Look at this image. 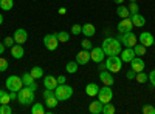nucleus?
Segmentation results:
<instances>
[{
    "instance_id": "nucleus-1",
    "label": "nucleus",
    "mask_w": 155,
    "mask_h": 114,
    "mask_svg": "<svg viewBox=\"0 0 155 114\" xmlns=\"http://www.w3.org/2000/svg\"><path fill=\"white\" fill-rule=\"evenodd\" d=\"M121 42L116 39V37H106L104 40H102V51H104L106 56H118L121 53Z\"/></svg>"
},
{
    "instance_id": "nucleus-2",
    "label": "nucleus",
    "mask_w": 155,
    "mask_h": 114,
    "mask_svg": "<svg viewBox=\"0 0 155 114\" xmlns=\"http://www.w3.org/2000/svg\"><path fill=\"white\" fill-rule=\"evenodd\" d=\"M34 97H36L34 90H33V88H30V86H22L20 90L17 91V102L20 105H23V106L33 105Z\"/></svg>"
},
{
    "instance_id": "nucleus-3",
    "label": "nucleus",
    "mask_w": 155,
    "mask_h": 114,
    "mask_svg": "<svg viewBox=\"0 0 155 114\" xmlns=\"http://www.w3.org/2000/svg\"><path fill=\"white\" fill-rule=\"evenodd\" d=\"M54 96H56V99L59 100V102H65V100H68L73 96V88L67 83L58 85L56 90H54Z\"/></svg>"
},
{
    "instance_id": "nucleus-4",
    "label": "nucleus",
    "mask_w": 155,
    "mask_h": 114,
    "mask_svg": "<svg viewBox=\"0 0 155 114\" xmlns=\"http://www.w3.org/2000/svg\"><path fill=\"white\" fill-rule=\"evenodd\" d=\"M104 66L112 74L113 72H120L121 66H123V60H121L120 56H107V60L104 62Z\"/></svg>"
},
{
    "instance_id": "nucleus-5",
    "label": "nucleus",
    "mask_w": 155,
    "mask_h": 114,
    "mask_svg": "<svg viewBox=\"0 0 155 114\" xmlns=\"http://www.w3.org/2000/svg\"><path fill=\"white\" fill-rule=\"evenodd\" d=\"M120 42H121V45L124 46V48H134L137 43H138V39H137V35L132 32V31H127V32H123V34H120L118 37H116Z\"/></svg>"
},
{
    "instance_id": "nucleus-6",
    "label": "nucleus",
    "mask_w": 155,
    "mask_h": 114,
    "mask_svg": "<svg viewBox=\"0 0 155 114\" xmlns=\"http://www.w3.org/2000/svg\"><path fill=\"white\" fill-rule=\"evenodd\" d=\"M5 86H6V90H9V91H19L20 88L23 86L22 77H19V75H9V77L6 79V82H5Z\"/></svg>"
},
{
    "instance_id": "nucleus-7",
    "label": "nucleus",
    "mask_w": 155,
    "mask_h": 114,
    "mask_svg": "<svg viewBox=\"0 0 155 114\" xmlns=\"http://www.w3.org/2000/svg\"><path fill=\"white\" fill-rule=\"evenodd\" d=\"M112 99H113L112 88L107 85H102V88H99L98 91V100H101L102 103H107V102H112Z\"/></svg>"
},
{
    "instance_id": "nucleus-8",
    "label": "nucleus",
    "mask_w": 155,
    "mask_h": 114,
    "mask_svg": "<svg viewBox=\"0 0 155 114\" xmlns=\"http://www.w3.org/2000/svg\"><path fill=\"white\" fill-rule=\"evenodd\" d=\"M44 46L48 49V51H54V49H58V46H59V40H58L56 32H53V34H47V35L44 37Z\"/></svg>"
},
{
    "instance_id": "nucleus-9",
    "label": "nucleus",
    "mask_w": 155,
    "mask_h": 114,
    "mask_svg": "<svg viewBox=\"0 0 155 114\" xmlns=\"http://www.w3.org/2000/svg\"><path fill=\"white\" fill-rule=\"evenodd\" d=\"M104 57H106V54H104V51H102V48L93 46L92 49H90V60H93L95 63H102Z\"/></svg>"
},
{
    "instance_id": "nucleus-10",
    "label": "nucleus",
    "mask_w": 155,
    "mask_h": 114,
    "mask_svg": "<svg viewBox=\"0 0 155 114\" xmlns=\"http://www.w3.org/2000/svg\"><path fill=\"white\" fill-rule=\"evenodd\" d=\"M116 29H118V32H120V34L127 32V31H132V29H134V25H132L130 17H127V19H121V20L118 22V25H116Z\"/></svg>"
},
{
    "instance_id": "nucleus-11",
    "label": "nucleus",
    "mask_w": 155,
    "mask_h": 114,
    "mask_svg": "<svg viewBox=\"0 0 155 114\" xmlns=\"http://www.w3.org/2000/svg\"><path fill=\"white\" fill-rule=\"evenodd\" d=\"M12 37H14V42H16V43L23 45L25 42L28 40V32L25 31L23 28H19V29L14 31V35H12Z\"/></svg>"
},
{
    "instance_id": "nucleus-12",
    "label": "nucleus",
    "mask_w": 155,
    "mask_h": 114,
    "mask_svg": "<svg viewBox=\"0 0 155 114\" xmlns=\"http://www.w3.org/2000/svg\"><path fill=\"white\" fill-rule=\"evenodd\" d=\"M140 43H141V45H144V46L147 48V46L155 45V39H153V35H152L150 32L143 31V32L140 34Z\"/></svg>"
},
{
    "instance_id": "nucleus-13",
    "label": "nucleus",
    "mask_w": 155,
    "mask_h": 114,
    "mask_svg": "<svg viewBox=\"0 0 155 114\" xmlns=\"http://www.w3.org/2000/svg\"><path fill=\"white\" fill-rule=\"evenodd\" d=\"M99 80L102 82V85H107V86H112L113 83H115V79H113V75H112V72L110 71H104L102 69L101 72H99Z\"/></svg>"
},
{
    "instance_id": "nucleus-14",
    "label": "nucleus",
    "mask_w": 155,
    "mask_h": 114,
    "mask_svg": "<svg viewBox=\"0 0 155 114\" xmlns=\"http://www.w3.org/2000/svg\"><path fill=\"white\" fill-rule=\"evenodd\" d=\"M144 66H146V63H144V60L141 59L140 56H135V57L132 59V62H130V68H132L135 72L143 71V69H144Z\"/></svg>"
},
{
    "instance_id": "nucleus-15",
    "label": "nucleus",
    "mask_w": 155,
    "mask_h": 114,
    "mask_svg": "<svg viewBox=\"0 0 155 114\" xmlns=\"http://www.w3.org/2000/svg\"><path fill=\"white\" fill-rule=\"evenodd\" d=\"M22 83H23V86H30V88H33L34 91L37 90V83H36V79L33 77V75H31L30 72H25V74L22 75Z\"/></svg>"
},
{
    "instance_id": "nucleus-16",
    "label": "nucleus",
    "mask_w": 155,
    "mask_h": 114,
    "mask_svg": "<svg viewBox=\"0 0 155 114\" xmlns=\"http://www.w3.org/2000/svg\"><path fill=\"white\" fill-rule=\"evenodd\" d=\"M120 57H121V60H123V62L130 63V62H132V59L135 57V51H134V48H124V49H121Z\"/></svg>"
},
{
    "instance_id": "nucleus-17",
    "label": "nucleus",
    "mask_w": 155,
    "mask_h": 114,
    "mask_svg": "<svg viewBox=\"0 0 155 114\" xmlns=\"http://www.w3.org/2000/svg\"><path fill=\"white\" fill-rule=\"evenodd\" d=\"M76 62L78 65H87V63L90 62V51L88 49H82V51H79L76 54Z\"/></svg>"
},
{
    "instance_id": "nucleus-18",
    "label": "nucleus",
    "mask_w": 155,
    "mask_h": 114,
    "mask_svg": "<svg viewBox=\"0 0 155 114\" xmlns=\"http://www.w3.org/2000/svg\"><path fill=\"white\" fill-rule=\"evenodd\" d=\"M44 86H45V90H56V86H58V79L53 77V75H44Z\"/></svg>"
},
{
    "instance_id": "nucleus-19",
    "label": "nucleus",
    "mask_w": 155,
    "mask_h": 114,
    "mask_svg": "<svg viewBox=\"0 0 155 114\" xmlns=\"http://www.w3.org/2000/svg\"><path fill=\"white\" fill-rule=\"evenodd\" d=\"M130 20H132V25L137 28H143L146 25V19L140 14V12H137V14H132L130 16Z\"/></svg>"
},
{
    "instance_id": "nucleus-20",
    "label": "nucleus",
    "mask_w": 155,
    "mask_h": 114,
    "mask_svg": "<svg viewBox=\"0 0 155 114\" xmlns=\"http://www.w3.org/2000/svg\"><path fill=\"white\" fill-rule=\"evenodd\" d=\"M25 54V49H23V45H19V43H14L11 46V56L14 59H22Z\"/></svg>"
},
{
    "instance_id": "nucleus-21",
    "label": "nucleus",
    "mask_w": 155,
    "mask_h": 114,
    "mask_svg": "<svg viewBox=\"0 0 155 114\" xmlns=\"http://www.w3.org/2000/svg\"><path fill=\"white\" fill-rule=\"evenodd\" d=\"M102 105H104V103H102L101 100H95V102L90 103L88 111L92 114H102Z\"/></svg>"
},
{
    "instance_id": "nucleus-22",
    "label": "nucleus",
    "mask_w": 155,
    "mask_h": 114,
    "mask_svg": "<svg viewBox=\"0 0 155 114\" xmlns=\"http://www.w3.org/2000/svg\"><path fill=\"white\" fill-rule=\"evenodd\" d=\"M98 91H99V85H98V83H88V85L85 86V94H87L88 97L98 96Z\"/></svg>"
},
{
    "instance_id": "nucleus-23",
    "label": "nucleus",
    "mask_w": 155,
    "mask_h": 114,
    "mask_svg": "<svg viewBox=\"0 0 155 114\" xmlns=\"http://www.w3.org/2000/svg\"><path fill=\"white\" fill-rule=\"evenodd\" d=\"M95 32H96V29H95V25H92V23H85V25H82V34L85 35V37H93L95 35Z\"/></svg>"
},
{
    "instance_id": "nucleus-24",
    "label": "nucleus",
    "mask_w": 155,
    "mask_h": 114,
    "mask_svg": "<svg viewBox=\"0 0 155 114\" xmlns=\"http://www.w3.org/2000/svg\"><path fill=\"white\" fill-rule=\"evenodd\" d=\"M116 14H118L121 19H127V17H130V12H129L127 6H124V5H120L118 8H116Z\"/></svg>"
},
{
    "instance_id": "nucleus-25",
    "label": "nucleus",
    "mask_w": 155,
    "mask_h": 114,
    "mask_svg": "<svg viewBox=\"0 0 155 114\" xmlns=\"http://www.w3.org/2000/svg\"><path fill=\"white\" fill-rule=\"evenodd\" d=\"M58 103H59V100L56 99V96H54V94L45 99V105H47V106H48L50 109H53V108H56V106H58Z\"/></svg>"
},
{
    "instance_id": "nucleus-26",
    "label": "nucleus",
    "mask_w": 155,
    "mask_h": 114,
    "mask_svg": "<svg viewBox=\"0 0 155 114\" xmlns=\"http://www.w3.org/2000/svg\"><path fill=\"white\" fill-rule=\"evenodd\" d=\"M30 74L33 75L34 79H42L44 77V69L41 66H33L31 71H30Z\"/></svg>"
},
{
    "instance_id": "nucleus-27",
    "label": "nucleus",
    "mask_w": 155,
    "mask_h": 114,
    "mask_svg": "<svg viewBox=\"0 0 155 114\" xmlns=\"http://www.w3.org/2000/svg\"><path fill=\"white\" fill-rule=\"evenodd\" d=\"M56 35H58L59 43H67L70 40V34L67 31H59V32H56Z\"/></svg>"
},
{
    "instance_id": "nucleus-28",
    "label": "nucleus",
    "mask_w": 155,
    "mask_h": 114,
    "mask_svg": "<svg viewBox=\"0 0 155 114\" xmlns=\"http://www.w3.org/2000/svg\"><path fill=\"white\" fill-rule=\"evenodd\" d=\"M78 62L74 60V62H68L67 65H65V71L68 72V74H74V72H78Z\"/></svg>"
},
{
    "instance_id": "nucleus-29",
    "label": "nucleus",
    "mask_w": 155,
    "mask_h": 114,
    "mask_svg": "<svg viewBox=\"0 0 155 114\" xmlns=\"http://www.w3.org/2000/svg\"><path fill=\"white\" fill-rule=\"evenodd\" d=\"M12 6H14V2H12V0H0V9L11 11Z\"/></svg>"
},
{
    "instance_id": "nucleus-30",
    "label": "nucleus",
    "mask_w": 155,
    "mask_h": 114,
    "mask_svg": "<svg viewBox=\"0 0 155 114\" xmlns=\"http://www.w3.org/2000/svg\"><path fill=\"white\" fill-rule=\"evenodd\" d=\"M134 51H135V56H140V57H143L146 54V46L144 45H141L140 42L134 46Z\"/></svg>"
},
{
    "instance_id": "nucleus-31",
    "label": "nucleus",
    "mask_w": 155,
    "mask_h": 114,
    "mask_svg": "<svg viewBox=\"0 0 155 114\" xmlns=\"http://www.w3.org/2000/svg\"><path fill=\"white\" fill-rule=\"evenodd\" d=\"M44 112H45L44 103H33V106H31V114H44Z\"/></svg>"
},
{
    "instance_id": "nucleus-32",
    "label": "nucleus",
    "mask_w": 155,
    "mask_h": 114,
    "mask_svg": "<svg viewBox=\"0 0 155 114\" xmlns=\"http://www.w3.org/2000/svg\"><path fill=\"white\" fill-rule=\"evenodd\" d=\"M11 102V97H9V93L3 91V90H0V105H3V103H9Z\"/></svg>"
},
{
    "instance_id": "nucleus-33",
    "label": "nucleus",
    "mask_w": 155,
    "mask_h": 114,
    "mask_svg": "<svg viewBox=\"0 0 155 114\" xmlns=\"http://www.w3.org/2000/svg\"><path fill=\"white\" fill-rule=\"evenodd\" d=\"M102 114H115V106L110 102L104 103L102 105Z\"/></svg>"
},
{
    "instance_id": "nucleus-34",
    "label": "nucleus",
    "mask_w": 155,
    "mask_h": 114,
    "mask_svg": "<svg viewBox=\"0 0 155 114\" xmlns=\"http://www.w3.org/2000/svg\"><path fill=\"white\" fill-rule=\"evenodd\" d=\"M127 9H129V12H130V16L132 14H137V12L140 11V5L137 2H130V3L127 5Z\"/></svg>"
},
{
    "instance_id": "nucleus-35",
    "label": "nucleus",
    "mask_w": 155,
    "mask_h": 114,
    "mask_svg": "<svg viewBox=\"0 0 155 114\" xmlns=\"http://www.w3.org/2000/svg\"><path fill=\"white\" fill-rule=\"evenodd\" d=\"M135 80H137L138 83H146V82H147V74H144L143 71L137 72V75H135Z\"/></svg>"
},
{
    "instance_id": "nucleus-36",
    "label": "nucleus",
    "mask_w": 155,
    "mask_h": 114,
    "mask_svg": "<svg viewBox=\"0 0 155 114\" xmlns=\"http://www.w3.org/2000/svg\"><path fill=\"white\" fill-rule=\"evenodd\" d=\"M0 114H12V108L9 106V103L0 105Z\"/></svg>"
},
{
    "instance_id": "nucleus-37",
    "label": "nucleus",
    "mask_w": 155,
    "mask_h": 114,
    "mask_svg": "<svg viewBox=\"0 0 155 114\" xmlns=\"http://www.w3.org/2000/svg\"><path fill=\"white\" fill-rule=\"evenodd\" d=\"M8 60L5 59V57H0V72H5L6 69H8Z\"/></svg>"
},
{
    "instance_id": "nucleus-38",
    "label": "nucleus",
    "mask_w": 155,
    "mask_h": 114,
    "mask_svg": "<svg viewBox=\"0 0 155 114\" xmlns=\"http://www.w3.org/2000/svg\"><path fill=\"white\" fill-rule=\"evenodd\" d=\"M81 46H82V49H88V51H90V49H92L93 48V45H92V42H90L88 40V37H85V39L81 42Z\"/></svg>"
},
{
    "instance_id": "nucleus-39",
    "label": "nucleus",
    "mask_w": 155,
    "mask_h": 114,
    "mask_svg": "<svg viewBox=\"0 0 155 114\" xmlns=\"http://www.w3.org/2000/svg\"><path fill=\"white\" fill-rule=\"evenodd\" d=\"M81 32H82V25L74 23L73 26H71V34H73V35H78V34H81Z\"/></svg>"
},
{
    "instance_id": "nucleus-40",
    "label": "nucleus",
    "mask_w": 155,
    "mask_h": 114,
    "mask_svg": "<svg viewBox=\"0 0 155 114\" xmlns=\"http://www.w3.org/2000/svg\"><path fill=\"white\" fill-rule=\"evenodd\" d=\"M147 82L150 83V86L155 88V69H152V71L147 74Z\"/></svg>"
},
{
    "instance_id": "nucleus-41",
    "label": "nucleus",
    "mask_w": 155,
    "mask_h": 114,
    "mask_svg": "<svg viewBox=\"0 0 155 114\" xmlns=\"http://www.w3.org/2000/svg\"><path fill=\"white\" fill-rule=\"evenodd\" d=\"M16 42H14V37H5V40H3V45L6 46V48H11L12 45H14Z\"/></svg>"
},
{
    "instance_id": "nucleus-42",
    "label": "nucleus",
    "mask_w": 155,
    "mask_h": 114,
    "mask_svg": "<svg viewBox=\"0 0 155 114\" xmlns=\"http://www.w3.org/2000/svg\"><path fill=\"white\" fill-rule=\"evenodd\" d=\"M143 112H144V114H155V106H152V105H144V106H143Z\"/></svg>"
},
{
    "instance_id": "nucleus-43",
    "label": "nucleus",
    "mask_w": 155,
    "mask_h": 114,
    "mask_svg": "<svg viewBox=\"0 0 155 114\" xmlns=\"http://www.w3.org/2000/svg\"><path fill=\"white\" fill-rule=\"evenodd\" d=\"M135 75H137V72L130 68V69L127 71V74H126V79H127V80H135Z\"/></svg>"
},
{
    "instance_id": "nucleus-44",
    "label": "nucleus",
    "mask_w": 155,
    "mask_h": 114,
    "mask_svg": "<svg viewBox=\"0 0 155 114\" xmlns=\"http://www.w3.org/2000/svg\"><path fill=\"white\" fill-rule=\"evenodd\" d=\"M58 79V85H64L67 82V79H65V75H59V77H56Z\"/></svg>"
},
{
    "instance_id": "nucleus-45",
    "label": "nucleus",
    "mask_w": 155,
    "mask_h": 114,
    "mask_svg": "<svg viewBox=\"0 0 155 114\" xmlns=\"http://www.w3.org/2000/svg\"><path fill=\"white\" fill-rule=\"evenodd\" d=\"M9 97H11V100H16L17 99V91H9Z\"/></svg>"
},
{
    "instance_id": "nucleus-46",
    "label": "nucleus",
    "mask_w": 155,
    "mask_h": 114,
    "mask_svg": "<svg viewBox=\"0 0 155 114\" xmlns=\"http://www.w3.org/2000/svg\"><path fill=\"white\" fill-rule=\"evenodd\" d=\"M5 48H6V46H5L2 42H0V54H3V53H5Z\"/></svg>"
},
{
    "instance_id": "nucleus-47",
    "label": "nucleus",
    "mask_w": 155,
    "mask_h": 114,
    "mask_svg": "<svg viewBox=\"0 0 155 114\" xmlns=\"http://www.w3.org/2000/svg\"><path fill=\"white\" fill-rule=\"evenodd\" d=\"M59 14H67V8H59Z\"/></svg>"
},
{
    "instance_id": "nucleus-48",
    "label": "nucleus",
    "mask_w": 155,
    "mask_h": 114,
    "mask_svg": "<svg viewBox=\"0 0 155 114\" xmlns=\"http://www.w3.org/2000/svg\"><path fill=\"white\" fill-rule=\"evenodd\" d=\"M113 2H115V3H118V5H121V3L124 2V0H113Z\"/></svg>"
},
{
    "instance_id": "nucleus-49",
    "label": "nucleus",
    "mask_w": 155,
    "mask_h": 114,
    "mask_svg": "<svg viewBox=\"0 0 155 114\" xmlns=\"http://www.w3.org/2000/svg\"><path fill=\"white\" fill-rule=\"evenodd\" d=\"M0 25H3V16L0 14Z\"/></svg>"
},
{
    "instance_id": "nucleus-50",
    "label": "nucleus",
    "mask_w": 155,
    "mask_h": 114,
    "mask_svg": "<svg viewBox=\"0 0 155 114\" xmlns=\"http://www.w3.org/2000/svg\"><path fill=\"white\" fill-rule=\"evenodd\" d=\"M129 2H137V0H129Z\"/></svg>"
},
{
    "instance_id": "nucleus-51",
    "label": "nucleus",
    "mask_w": 155,
    "mask_h": 114,
    "mask_svg": "<svg viewBox=\"0 0 155 114\" xmlns=\"http://www.w3.org/2000/svg\"><path fill=\"white\" fill-rule=\"evenodd\" d=\"M33 2H34V0H33Z\"/></svg>"
}]
</instances>
